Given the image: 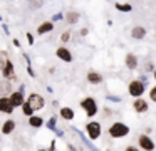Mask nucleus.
Instances as JSON below:
<instances>
[{
  "mask_svg": "<svg viewBox=\"0 0 156 151\" xmlns=\"http://www.w3.org/2000/svg\"><path fill=\"white\" fill-rule=\"evenodd\" d=\"M22 111H24V114H25V116H29V117H30V116H32V113H34V111H32V107L29 106L27 102L22 104Z\"/></svg>",
  "mask_w": 156,
  "mask_h": 151,
  "instance_id": "21",
  "label": "nucleus"
},
{
  "mask_svg": "<svg viewBox=\"0 0 156 151\" xmlns=\"http://www.w3.org/2000/svg\"><path fill=\"white\" fill-rule=\"evenodd\" d=\"M12 111H14V107H12L10 101H9V97L2 96V97H0V113H7V114H10Z\"/></svg>",
  "mask_w": 156,
  "mask_h": 151,
  "instance_id": "10",
  "label": "nucleus"
},
{
  "mask_svg": "<svg viewBox=\"0 0 156 151\" xmlns=\"http://www.w3.org/2000/svg\"><path fill=\"white\" fill-rule=\"evenodd\" d=\"M116 9L119 12H131V5L129 3H116Z\"/></svg>",
  "mask_w": 156,
  "mask_h": 151,
  "instance_id": "20",
  "label": "nucleus"
},
{
  "mask_svg": "<svg viewBox=\"0 0 156 151\" xmlns=\"http://www.w3.org/2000/svg\"><path fill=\"white\" fill-rule=\"evenodd\" d=\"M126 151H139L138 148H134V146H128L126 148Z\"/></svg>",
  "mask_w": 156,
  "mask_h": 151,
  "instance_id": "25",
  "label": "nucleus"
},
{
  "mask_svg": "<svg viewBox=\"0 0 156 151\" xmlns=\"http://www.w3.org/2000/svg\"><path fill=\"white\" fill-rule=\"evenodd\" d=\"M39 151H45V149H39Z\"/></svg>",
  "mask_w": 156,
  "mask_h": 151,
  "instance_id": "28",
  "label": "nucleus"
},
{
  "mask_svg": "<svg viewBox=\"0 0 156 151\" xmlns=\"http://www.w3.org/2000/svg\"><path fill=\"white\" fill-rule=\"evenodd\" d=\"M55 56L61 60H64V62H71L72 60V54L69 52V49H66V47H59V49L55 50Z\"/></svg>",
  "mask_w": 156,
  "mask_h": 151,
  "instance_id": "7",
  "label": "nucleus"
},
{
  "mask_svg": "<svg viewBox=\"0 0 156 151\" xmlns=\"http://www.w3.org/2000/svg\"><path fill=\"white\" fill-rule=\"evenodd\" d=\"M29 124H30L32 128H41L42 124H44V119H42L41 116H30L29 117Z\"/></svg>",
  "mask_w": 156,
  "mask_h": 151,
  "instance_id": "15",
  "label": "nucleus"
},
{
  "mask_svg": "<svg viewBox=\"0 0 156 151\" xmlns=\"http://www.w3.org/2000/svg\"><path fill=\"white\" fill-rule=\"evenodd\" d=\"M81 106H82V109L86 111L87 117H92L96 113H98V104H96V101L92 99V97H86V99H82Z\"/></svg>",
  "mask_w": 156,
  "mask_h": 151,
  "instance_id": "2",
  "label": "nucleus"
},
{
  "mask_svg": "<svg viewBox=\"0 0 156 151\" xmlns=\"http://www.w3.org/2000/svg\"><path fill=\"white\" fill-rule=\"evenodd\" d=\"M143 92H144V84H143L141 81H133V82L129 84V94H131V96L139 97Z\"/></svg>",
  "mask_w": 156,
  "mask_h": 151,
  "instance_id": "5",
  "label": "nucleus"
},
{
  "mask_svg": "<svg viewBox=\"0 0 156 151\" xmlns=\"http://www.w3.org/2000/svg\"><path fill=\"white\" fill-rule=\"evenodd\" d=\"M79 20V13L77 12H69L67 13V22L69 23H76Z\"/></svg>",
  "mask_w": 156,
  "mask_h": 151,
  "instance_id": "19",
  "label": "nucleus"
},
{
  "mask_svg": "<svg viewBox=\"0 0 156 151\" xmlns=\"http://www.w3.org/2000/svg\"><path fill=\"white\" fill-rule=\"evenodd\" d=\"M133 107H134V111H138V113H144V111H148V102H146L144 99H141V97H138V99L133 102Z\"/></svg>",
  "mask_w": 156,
  "mask_h": 151,
  "instance_id": "11",
  "label": "nucleus"
},
{
  "mask_svg": "<svg viewBox=\"0 0 156 151\" xmlns=\"http://www.w3.org/2000/svg\"><path fill=\"white\" fill-rule=\"evenodd\" d=\"M149 99L156 102V86H154V87H151V91H149Z\"/></svg>",
  "mask_w": 156,
  "mask_h": 151,
  "instance_id": "23",
  "label": "nucleus"
},
{
  "mask_svg": "<svg viewBox=\"0 0 156 151\" xmlns=\"http://www.w3.org/2000/svg\"><path fill=\"white\" fill-rule=\"evenodd\" d=\"M9 101H10L12 107H15V106H22V104L25 102V101H24V96H22L20 91H19V92H12V94H10V97H9Z\"/></svg>",
  "mask_w": 156,
  "mask_h": 151,
  "instance_id": "9",
  "label": "nucleus"
},
{
  "mask_svg": "<svg viewBox=\"0 0 156 151\" xmlns=\"http://www.w3.org/2000/svg\"><path fill=\"white\" fill-rule=\"evenodd\" d=\"M14 128H15V123L12 119H9V121H5L4 126H2V133H4V134H10L12 131H14Z\"/></svg>",
  "mask_w": 156,
  "mask_h": 151,
  "instance_id": "14",
  "label": "nucleus"
},
{
  "mask_svg": "<svg viewBox=\"0 0 156 151\" xmlns=\"http://www.w3.org/2000/svg\"><path fill=\"white\" fill-rule=\"evenodd\" d=\"M9 91H10V84H9V82H0V92L5 96Z\"/></svg>",
  "mask_w": 156,
  "mask_h": 151,
  "instance_id": "22",
  "label": "nucleus"
},
{
  "mask_svg": "<svg viewBox=\"0 0 156 151\" xmlns=\"http://www.w3.org/2000/svg\"><path fill=\"white\" fill-rule=\"evenodd\" d=\"M126 66H128V69H136L138 67V59H136V56H133V54H128V57H126Z\"/></svg>",
  "mask_w": 156,
  "mask_h": 151,
  "instance_id": "12",
  "label": "nucleus"
},
{
  "mask_svg": "<svg viewBox=\"0 0 156 151\" xmlns=\"http://www.w3.org/2000/svg\"><path fill=\"white\" fill-rule=\"evenodd\" d=\"M27 40H29V44H32V42H34V37H32L30 34H27Z\"/></svg>",
  "mask_w": 156,
  "mask_h": 151,
  "instance_id": "26",
  "label": "nucleus"
},
{
  "mask_svg": "<svg viewBox=\"0 0 156 151\" xmlns=\"http://www.w3.org/2000/svg\"><path fill=\"white\" fill-rule=\"evenodd\" d=\"M128 133H129V128L126 126L124 123H114L109 128V134H111L112 138H122Z\"/></svg>",
  "mask_w": 156,
  "mask_h": 151,
  "instance_id": "1",
  "label": "nucleus"
},
{
  "mask_svg": "<svg viewBox=\"0 0 156 151\" xmlns=\"http://www.w3.org/2000/svg\"><path fill=\"white\" fill-rule=\"evenodd\" d=\"M2 74H4L5 79H14L15 77V72H14V66H12L10 60H5L4 67H2Z\"/></svg>",
  "mask_w": 156,
  "mask_h": 151,
  "instance_id": "6",
  "label": "nucleus"
},
{
  "mask_svg": "<svg viewBox=\"0 0 156 151\" xmlns=\"http://www.w3.org/2000/svg\"><path fill=\"white\" fill-rule=\"evenodd\" d=\"M154 79H156V70H154Z\"/></svg>",
  "mask_w": 156,
  "mask_h": 151,
  "instance_id": "27",
  "label": "nucleus"
},
{
  "mask_svg": "<svg viewBox=\"0 0 156 151\" xmlns=\"http://www.w3.org/2000/svg\"><path fill=\"white\" fill-rule=\"evenodd\" d=\"M86 129H87V134L91 139H98L99 136H101V124L96 123V121H91V123L86 126Z\"/></svg>",
  "mask_w": 156,
  "mask_h": 151,
  "instance_id": "4",
  "label": "nucleus"
},
{
  "mask_svg": "<svg viewBox=\"0 0 156 151\" xmlns=\"http://www.w3.org/2000/svg\"><path fill=\"white\" fill-rule=\"evenodd\" d=\"M52 22H44L42 25H39V29H37V32L39 34H45V32H51L52 30Z\"/></svg>",
  "mask_w": 156,
  "mask_h": 151,
  "instance_id": "18",
  "label": "nucleus"
},
{
  "mask_svg": "<svg viewBox=\"0 0 156 151\" xmlns=\"http://www.w3.org/2000/svg\"><path fill=\"white\" fill-rule=\"evenodd\" d=\"M131 35L134 37V39H143V37L146 35V30L143 29V27H134V29L131 30Z\"/></svg>",
  "mask_w": 156,
  "mask_h": 151,
  "instance_id": "16",
  "label": "nucleus"
},
{
  "mask_svg": "<svg viewBox=\"0 0 156 151\" xmlns=\"http://www.w3.org/2000/svg\"><path fill=\"white\" fill-rule=\"evenodd\" d=\"M61 116L64 117V119H72V117H74V111L71 109V107H62L61 109Z\"/></svg>",
  "mask_w": 156,
  "mask_h": 151,
  "instance_id": "17",
  "label": "nucleus"
},
{
  "mask_svg": "<svg viewBox=\"0 0 156 151\" xmlns=\"http://www.w3.org/2000/svg\"><path fill=\"white\" fill-rule=\"evenodd\" d=\"M87 81L91 84H99V82H102V76L99 72H89L87 74Z\"/></svg>",
  "mask_w": 156,
  "mask_h": 151,
  "instance_id": "13",
  "label": "nucleus"
},
{
  "mask_svg": "<svg viewBox=\"0 0 156 151\" xmlns=\"http://www.w3.org/2000/svg\"><path fill=\"white\" fill-rule=\"evenodd\" d=\"M69 35H71L69 32H64V34H62V37H61V39L64 40V42H67V40H69Z\"/></svg>",
  "mask_w": 156,
  "mask_h": 151,
  "instance_id": "24",
  "label": "nucleus"
},
{
  "mask_svg": "<svg viewBox=\"0 0 156 151\" xmlns=\"http://www.w3.org/2000/svg\"><path fill=\"white\" fill-rule=\"evenodd\" d=\"M139 146L144 148L146 151H153V148H154V143L151 141V138L146 136V134H141L139 136Z\"/></svg>",
  "mask_w": 156,
  "mask_h": 151,
  "instance_id": "8",
  "label": "nucleus"
},
{
  "mask_svg": "<svg viewBox=\"0 0 156 151\" xmlns=\"http://www.w3.org/2000/svg\"><path fill=\"white\" fill-rule=\"evenodd\" d=\"M27 104L32 107V111L42 109V107H44V97L39 96V94H30V96L27 97Z\"/></svg>",
  "mask_w": 156,
  "mask_h": 151,
  "instance_id": "3",
  "label": "nucleus"
}]
</instances>
